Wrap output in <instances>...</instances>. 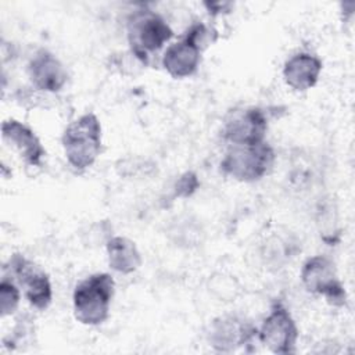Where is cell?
<instances>
[{"label":"cell","mask_w":355,"mask_h":355,"mask_svg":"<svg viewBox=\"0 0 355 355\" xmlns=\"http://www.w3.org/2000/svg\"><path fill=\"white\" fill-rule=\"evenodd\" d=\"M300 277L308 293L322 295L331 306L341 308L347 304V291L329 257L320 254L309 257L302 263Z\"/></svg>","instance_id":"6"},{"label":"cell","mask_w":355,"mask_h":355,"mask_svg":"<svg viewBox=\"0 0 355 355\" xmlns=\"http://www.w3.org/2000/svg\"><path fill=\"white\" fill-rule=\"evenodd\" d=\"M322 69L323 64L318 55L300 51L286 60L282 75L286 85L294 92H306L318 83Z\"/></svg>","instance_id":"12"},{"label":"cell","mask_w":355,"mask_h":355,"mask_svg":"<svg viewBox=\"0 0 355 355\" xmlns=\"http://www.w3.org/2000/svg\"><path fill=\"white\" fill-rule=\"evenodd\" d=\"M115 280L107 272L92 273L80 280L72 293L75 319L85 326L103 324L110 316Z\"/></svg>","instance_id":"2"},{"label":"cell","mask_w":355,"mask_h":355,"mask_svg":"<svg viewBox=\"0 0 355 355\" xmlns=\"http://www.w3.org/2000/svg\"><path fill=\"white\" fill-rule=\"evenodd\" d=\"M1 137L6 144L18 153L28 166H42L46 150L37 135L28 125L14 118L6 119L1 123Z\"/></svg>","instance_id":"11"},{"label":"cell","mask_w":355,"mask_h":355,"mask_svg":"<svg viewBox=\"0 0 355 355\" xmlns=\"http://www.w3.org/2000/svg\"><path fill=\"white\" fill-rule=\"evenodd\" d=\"M258 329L239 315H220L207 329V343L218 352H233L248 345Z\"/></svg>","instance_id":"9"},{"label":"cell","mask_w":355,"mask_h":355,"mask_svg":"<svg viewBox=\"0 0 355 355\" xmlns=\"http://www.w3.org/2000/svg\"><path fill=\"white\" fill-rule=\"evenodd\" d=\"M32 86L43 93H57L68 82V72L61 60L46 49L37 50L26 67Z\"/></svg>","instance_id":"10"},{"label":"cell","mask_w":355,"mask_h":355,"mask_svg":"<svg viewBox=\"0 0 355 355\" xmlns=\"http://www.w3.org/2000/svg\"><path fill=\"white\" fill-rule=\"evenodd\" d=\"M3 275L11 277L22 288L29 305L46 311L53 301V287L49 275L37 263L21 252H14L3 266Z\"/></svg>","instance_id":"5"},{"label":"cell","mask_w":355,"mask_h":355,"mask_svg":"<svg viewBox=\"0 0 355 355\" xmlns=\"http://www.w3.org/2000/svg\"><path fill=\"white\" fill-rule=\"evenodd\" d=\"M173 36V31L168 21L150 8L141 7L130 12L126 19V37L129 51L136 60L146 67L155 53Z\"/></svg>","instance_id":"3"},{"label":"cell","mask_w":355,"mask_h":355,"mask_svg":"<svg viewBox=\"0 0 355 355\" xmlns=\"http://www.w3.org/2000/svg\"><path fill=\"white\" fill-rule=\"evenodd\" d=\"M257 336L270 352L286 355L295 352L300 330L288 308L282 301H275Z\"/></svg>","instance_id":"8"},{"label":"cell","mask_w":355,"mask_h":355,"mask_svg":"<svg viewBox=\"0 0 355 355\" xmlns=\"http://www.w3.org/2000/svg\"><path fill=\"white\" fill-rule=\"evenodd\" d=\"M61 144L73 171L83 172L93 166L103 150V130L97 115L85 112L71 121L62 132Z\"/></svg>","instance_id":"1"},{"label":"cell","mask_w":355,"mask_h":355,"mask_svg":"<svg viewBox=\"0 0 355 355\" xmlns=\"http://www.w3.org/2000/svg\"><path fill=\"white\" fill-rule=\"evenodd\" d=\"M183 36L190 39L194 44H197L204 51L208 46H211L218 39V32L209 25H207L205 22L197 21V22H193L184 31Z\"/></svg>","instance_id":"17"},{"label":"cell","mask_w":355,"mask_h":355,"mask_svg":"<svg viewBox=\"0 0 355 355\" xmlns=\"http://www.w3.org/2000/svg\"><path fill=\"white\" fill-rule=\"evenodd\" d=\"M32 336H33L32 320L26 319V316H21L18 318L10 334L3 338V344L8 349H17L22 344H26Z\"/></svg>","instance_id":"16"},{"label":"cell","mask_w":355,"mask_h":355,"mask_svg":"<svg viewBox=\"0 0 355 355\" xmlns=\"http://www.w3.org/2000/svg\"><path fill=\"white\" fill-rule=\"evenodd\" d=\"M200 182L194 172H184L179 176L175 183V196L178 197H190L198 187Z\"/></svg>","instance_id":"18"},{"label":"cell","mask_w":355,"mask_h":355,"mask_svg":"<svg viewBox=\"0 0 355 355\" xmlns=\"http://www.w3.org/2000/svg\"><path fill=\"white\" fill-rule=\"evenodd\" d=\"M268 128L269 119L263 108L255 105L240 107L225 116L220 136L229 146L257 144L265 141Z\"/></svg>","instance_id":"7"},{"label":"cell","mask_w":355,"mask_h":355,"mask_svg":"<svg viewBox=\"0 0 355 355\" xmlns=\"http://www.w3.org/2000/svg\"><path fill=\"white\" fill-rule=\"evenodd\" d=\"M201 54L202 50L182 35L179 40L171 43L164 51L162 67L175 79L189 78L197 72Z\"/></svg>","instance_id":"13"},{"label":"cell","mask_w":355,"mask_h":355,"mask_svg":"<svg viewBox=\"0 0 355 355\" xmlns=\"http://www.w3.org/2000/svg\"><path fill=\"white\" fill-rule=\"evenodd\" d=\"M21 288L8 276L3 275L0 282V315L1 318L11 316L19 306Z\"/></svg>","instance_id":"15"},{"label":"cell","mask_w":355,"mask_h":355,"mask_svg":"<svg viewBox=\"0 0 355 355\" xmlns=\"http://www.w3.org/2000/svg\"><path fill=\"white\" fill-rule=\"evenodd\" d=\"M204 6L207 11L214 17L229 12L232 8V3L229 1H204Z\"/></svg>","instance_id":"19"},{"label":"cell","mask_w":355,"mask_h":355,"mask_svg":"<svg viewBox=\"0 0 355 355\" xmlns=\"http://www.w3.org/2000/svg\"><path fill=\"white\" fill-rule=\"evenodd\" d=\"M108 265L112 270L130 275L141 266V254L136 243L125 236H112L105 243Z\"/></svg>","instance_id":"14"},{"label":"cell","mask_w":355,"mask_h":355,"mask_svg":"<svg viewBox=\"0 0 355 355\" xmlns=\"http://www.w3.org/2000/svg\"><path fill=\"white\" fill-rule=\"evenodd\" d=\"M275 161V148L265 140L257 144L229 146L219 166L225 176L237 182L252 183L266 176Z\"/></svg>","instance_id":"4"}]
</instances>
